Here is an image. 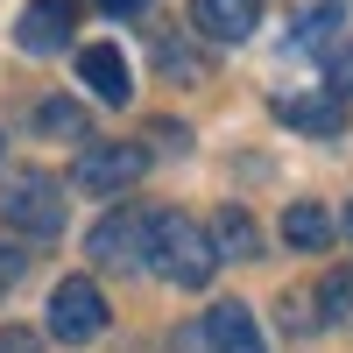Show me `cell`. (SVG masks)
<instances>
[{
	"mask_svg": "<svg viewBox=\"0 0 353 353\" xmlns=\"http://www.w3.org/2000/svg\"><path fill=\"white\" fill-rule=\"evenodd\" d=\"M346 241H353V205H346Z\"/></svg>",
	"mask_w": 353,
	"mask_h": 353,
	"instance_id": "obj_19",
	"label": "cell"
},
{
	"mask_svg": "<svg viewBox=\"0 0 353 353\" xmlns=\"http://www.w3.org/2000/svg\"><path fill=\"white\" fill-rule=\"evenodd\" d=\"M99 8H106V14H141L149 0H99Z\"/></svg>",
	"mask_w": 353,
	"mask_h": 353,
	"instance_id": "obj_18",
	"label": "cell"
},
{
	"mask_svg": "<svg viewBox=\"0 0 353 353\" xmlns=\"http://www.w3.org/2000/svg\"><path fill=\"white\" fill-rule=\"evenodd\" d=\"M71 28H78V0H28L14 21V43L28 57H57V50H71Z\"/></svg>",
	"mask_w": 353,
	"mask_h": 353,
	"instance_id": "obj_6",
	"label": "cell"
},
{
	"mask_svg": "<svg viewBox=\"0 0 353 353\" xmlns=\"http://www.w3.org/2000/svg\"><path fill=\"white\" fill-rule=\"evenodd\" d=\"M332 21H339V0H325V8H311V14H304V43L318 50V43L332 36Z\"/></svg>",
	"mask_w": 353,
	"mask_h": 353,
	"instance_id": "obj_15",
	"label": "cell"
},
{
	"mask_svg": "<svg viewBox=\"0 0 353 353\" xmlns=\"http://www.w3.org/2000/svg\"><path fill=\"white\" fill-rule=\"evenodd\" d=\"M205 233H212V254H219V261H254V254H261V233H254V219L241 212V205H219Z\"/></svg>",
	"mask_w": 353,
	"mask_h": 353,
	"instance_id": "obj_11",
	"label": "cell"
},
{
	"mask_svg": "<svg viewBox=\"0 0 353 353\" xmlns=\"http://www.w3.org/2000/svg\"><path fill=\"white\" fill-rule=\"evenodd\" d=\"M141 170H149V149L141 141H85L78 163H71V184L85 198H121L141 184Z\"/></svg>",
	"mask_w": 353,
	"mask_h": 353,
	"instance_id": "obj_2",
	"label": "cell"
},
{
	"mask_svg": "<svg viewBox=\"0 0 353 353\" xmlns=\"http://www.w3.org/2000/svg\"><path fill=\"white\" fill-rule=\"evenodd\" d=\"M318 311H325V325H353V269H332L318 283Z\"/></svg>",
	"mask_w": 353,
	"mask_h": 353,
	"instance_id": "obj_13",
	"label": "cell"
},
{
	"mask_svg": "<svg viewBox=\"0 0 353 353\" xmlns=\"http://www.w3.org/2000/svg\"><path fill=\"white\" fill-rule=\"evenodd\" d=\"M149 226H156V212H134V205H121V212H106V219L92 226L85 254H92L99 269H149Z\"/></svg>",
	"mask_w": 353,
	"mask_h": 353,
	"instance_id": "obj_5",
	"label": "cell"
},
{
	"mask_svg": "<svg viewBox=\"0 0 353 353\" xmlns=\"http://www.w3.org/2000/svg\"><path fill=\"white\" fill-rule=\"evenodd\" d=\"M106 332V297H99V283L92 276H64L50 290V339H64V346H92Z\"/></svg>",
	"mask_w": 353,
	"mask_h": 353,
	"instance_id": "obj_4",
	"label": "cell"
},
{
	"mask_svg": "<svg viewBox=\"0 0 353 353\" xmlns=\"http://www.w3.org/2000/svg\"><path fill=\"white\" fill-rule=\"evenodd\" d=\"M36 128H43V134H71V141H85V113L64 106V99H50V106H36Z\"/></svg>",
	"mask_w": 353,
	"mask_h": 353,
	"instance_id": "obj_14",
	"label": "cell"
},
{
	"mask_svg": "<svg viewBox=\"0 0 353 353\" xmlns=\"http://www.w3.org/2000/svg\"><path fill=\"white\" fill-rule=\"evenodd\" d=\"M191 21L212 43H248L254 21H261V0H191Z\"/></svg>",
	"mask_w": 353,
	"mask_h": 353,
	"instance_id": "obj_10",
	"label": "cell"
},
{
	"mask_svg": "<svg viewBox=\"0 0 353 353\" xmlns=\"http://www.w3.org/2000/svg\"><path fill=\"white\" fill-rule=\"evenodd\" d=\"M332 233H339L332 212H325V205H311V198L283 212V241H290V248H304V254H325V248H332Z\"/></svg>",
	"mask_w": 353,
	"mask_h": 353,
	"instance_id": "obj_12",
	"label": "cell"
},
{
	"mask_svg": "<svg viewBox=\"0 0 353 353\" xmlns=\"http://www.w3.org/2000/svg\"><path fill=\"white\" fill-rule=\"evenodd\" d=\"M276 121L304 128V134H346V92H332V85H318V92H283Z\"/></svg>",
	"mask_w": 353,
	"mask_h": 353,
	"instance_id": "obj_7",
	"label": "cell"
},
{
	"mask_svg": "<svg viewBox=\"0 0 353 353\" xmlns=\"http://www.w3.org/2000/svg\"><path fill=\"white\" fill-rule=\"evenodd\" d=\"M0 219L28 241H50V233H64V184L43 170H21L8 191H0Z\"/></svg>",
	"mask_w": 353,
	"mask_h": 353,
	"instance_id": "obj_3",
	"label": "cell"
},
{
	"mask_svg": "<svg viewBox=\"0 0 353 353\" xmlns=\"http://www.w3.org/2000/svg\"><path fill=\"white\" fill-rule=\"evenodd\" d=\"M325 85H332V92H353V50H339L325 64Z\"/></svg>",
	"mask_w": 353,
	"mask_h": 353,
	"instance_id": "obj_17",
	"label": "cell"
},
{
	"mask_svg": "<svg viewBox=\"0 0 353 353\" xmlns=\"http://www.w3.org/2000/svg\"><path fill=\"white\" fill-rule=\"evenodd\" d=\"M0 353H43V339L21 332V325H0Z\"/></svg>",
	"mask_w": 353,
	"mask_h": 353,
	"instance_id": "obj_16",
	"label": "cell"
},
{
	"mask_svg": "<svg viewBox=\"0 0 353 353\" xmlns=\"http://www.w3.org/2000/svg\"><path fill=\"white\" fill-rule=\"evenodd\" d=\"M78 85L92 92L99 106H128V57L113 50V43H92V50H78Z\"/></svg>",
	"mask_w": 353,
	"mask_h": 353,
	"instance_id": "obj_8",
	"label": "cell"
},
{
	"mask_svg": "<svg viewBox=\"0 0 353 353\" xmlns=\"http://www.w3.org/2000/svg\"><path fill=\"white\" fill-rule=\"evenodd\" d=\"M205 339H212V353H269V339H261V325H254V311L233 304V297H219L212 311H205Z\"/></svg>",
	"mask_w": 353,
	"mask_h": 353,
	"instance_id": "obj_9",
	"label": "cell"
},
{
	"mask_svg": "<svg viewBox=\"0 0 353 353\" xmlns=\"http://www.w3.org/2000/svg\"><path fill=\"white\" fill-rule=\"evenodd\" d=\"M149 269L163 283H176V290H205L212 269H219L212 233H205L198 219H184V212H156V226H149Z\"/></svg>",
	"mask_w": 353,
	"mask_h": 353,
	"instance_id": "obj_1",
	"label": "cell"
}]
</instances>
